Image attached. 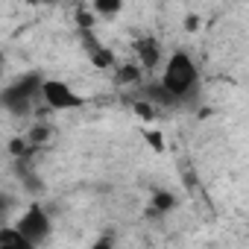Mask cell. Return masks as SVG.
<instances>
[{
  "label": "cell",
  "instance_id": "1",
  "mask_svg": "<svg viewBox=\"0 0 249 249\" xmlns=\"http://www.w3.org/2000/svg\"><path fill=\"white\" fill-rule=\"evenodd\" d=\"M199 85V68L188 53H173L164 62V73H161V88L176 100H185L194 88Z\"/></svg>",
  "mask_w": 249,
  "mask_h": 249
},
{
  "label": "cell",
  "instance_id": "3",
  "mask_svg": "<svg viewBox=\"0 0 249 249\" xmlns=\"http://www.w3.org/2000/svg\"><path fill=\"white\" fill-rule=\"evenodd\" d=\"M21 231H24V237L30 240V246L36 249V246H41V243H47V237H50V217H47V211L41 208V205H30L24 214H21V220L15 223Z\"/></svg>",
  "mask_w": 249,
  "mask_h": 249
},
{
  "label": "cell",
  "instance_id": "8",
  "mask_svg": "<svg viewBox=\"0 0 249 249\" xmlns=\"http://www.w3.org/2000/svg\"><path fill=\"white\" fill-rule=\"evenodd\" d=\"M27 3H41V0H27Z\"/></svg>",
  "mask_w": 249,
  "mask_h": 249
},
{
  "label": "cell",
  "instance_id": "7",
  "mask_svg": "<svg viewBox=\"0 0 249 249\" xmlns=\"http://www.w3.org/2000/svg\"><path fill=\"white\" fill-rule=\"evenodd\" d=\"M153 208L156 211H170L173 208V196L170 194H156L153 196Z\"/></svg>",
  "mask_w": 249,
  "mask_h": 249
},
{
  "label": "cell",
  "instance_id": "2",
  "mask_svg": "<svg viewBox=\"0 0 249 249\" xmlns=\"http://www.w3.org/2000/svg\"><path fill=\"white\" fill-rule=\"evenodd\" d=\"M41 82H44V79H38L36 73L18 79L15 85H9V88L3 91V106H6L12 114H24V111H30L33 97L41 94Z\"/></svg>",
  "mask_w": 249,
  "mask_h": 249
},
{
  "label": "cell",
  "instance_id": "4",
  "mask_svg": "<svg viewBox=\"0 0 249 249\" xmlns=\"http://www.w3.org/2000/svg\"><path fill=\"white\" fill-rule=\"evenodd\" d=\"M41 100L53 108V111H68V108H79L85 100L62 79H44L41 82Z\"/></svg>",
  "mask_w": 249,
  "mask_h": 249
},
{
  "label": "cell",
  "instance_id": "6",
  "mask_svg": "<svg viewBox=\"0 0 249 249\" xmlns=\"http://www.w3.org/2000/svg\"><path fill=\"white\" fill-rule=\"evenodd\" d=\"M123 9V0H94V12L103 18H114Z\"/></svg>",
  "mask_w": 249,
  "mask_h": 249
},
{
  "label": "cell",
  "instance_id": "5",
  "mask_svg": "<svg viewBox=\"0 0 249 249\" xmlns=\"http://www.w3.org/2000/svg\"><path fill=\"white\" fill-rule=\"evenodd\" d=\"M0 246H3V249H33L18 226H6L3 231H0Z\"/></svg>",
  "mask_w": 249,
  "mask_h": 249
}]
</instances>
